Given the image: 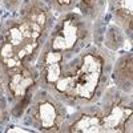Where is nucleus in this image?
Instances as JSON below:
<instances>
[{"label": "nucleus", "mask_w": 133, "mask_h": 133, "mask_svg": "<svg viewBox=\"0 0 133 133\" xmlns=\"http://www.w3.org/2000/svg\"><path fill=\"white\" fill-rule=\"evenodd\" d=\"M11 116V110H9V104L7 100V95H5V89L0 77V125H3L5 121L9 118Z\"/></svg>", "instance_id": "9d476101"}, {"label": "nucleus", "mask_w": 133, "mask_h": 133, "mask_svg": "<svg viewBox=\"0 0 133 133\" xmlns=\"http://www.w3.org/2000/svg\"><path fill=\"white\" fill-rule=\"evenodd\" d=\"M0 3H2V0H0Z\"/></svg>", "instance_id": "f8f14e48"}, {"label": "nucleus", "mask_w": 133, "mask_h": 133, "mask_svg": "<svg viewBox=\"0 0 133 133\" xmlns=\"http://www.w3.org/2000/svg\"><path fill=\"white\" fill-rule=\"evenodd\" d=\"M112 63L105 48L89 44L64 65L60 79L49 92L76 109L95 104L107 91Z\"/></svg>", "instance_id": "f257e3e1"}, {"label": "nucleus", "mask_w": 133, "mask_h": 133, "mask_svg": "<svg viewBox=\"0 0 133 133\" xmlns=\"http://www.w3.org/2000/svg\"><path fill=\"white\" fill-rule=\"evenodd\" d=\"M123 41H124V39H123V35H121L118 25H112L108 28L107 36H105V47H108L112 51H116L121 47Z\"/></svg>", "instance_id": "6e6552de"}, {"label": "nucleus", "mask_w": 133, "mask_h": 133, "mask_svg": "<svg viewBox=\"0 0 133 133\" xmlns=\"http://www.w3.org/2000/svg\"><path fill=\"white\" fill-rule=\"evenodd\" d=\"M112 75L116 88L125 93L132 95V55L125 53L117 59L116 64L112 66Z\"/></svg>", "instance_id": "39448f33"}, {"label": "nucleus", "mask_w": 133, "mask_h": 133, "mask_svg": "<svg viewBox=\"0 0 133 133\" xmlns=\"http://www.w3.org/2000/svg\"><path fill=\"white\" fill-rule=\"evenodd\" d=\"M116 25L123 28L127 33L132 32V0H108Z\"/></svg>", "instance_id": "423d86ee"}, {"label": "nucleus", "mask_w": 133, "mask_h": 133, "mask_svg": "<svg viewBox=\"0 0 133 133\" xmlns=\"http://www.w3.org/2000/svg\"><path fill=\"white\" fill-rule=\"evenodd\" d=\"M21 117H25L27 124L39 132H60L66 117V105L52 92L37 88L32 95Z\"/></svg>", "instance_id": "f03ea898"}, {"label": "nucleus", "mask_w": 133, "mask_h": 133, "mask_svg": "<svg viewBox=\"0 0 133 133\" xmlns=\"http://www.w3.org/2000/svg\"><path fill=\"white\" fill-rule=\"evenodd\" d=\"M101 108L98 101L79 108L75 115L66 117L60 132H103L101 130Z\"/></svg>", "instance_id": "20e7f679"}, {"label": "nucleus", "mask_w": 133, "mask_h": 133, "mask_svg": "<svg viewBox=\"0 0 133 133\" xmlns=\"http://www.w3.org/2000/svg\"><path fill=\"white\" fill-rule=\"evenodd\" d=\"M23 2H24V0H3L4 5L8 9H11V11H17Z\"/></svg>", "instance_id": "9b49d317"}, {"label": "nucleus", "mask_w": 133, "mask_h": 133, "mask_svg": "<svg viewBox=\"0 0 133 133\" xmlns=\"http://www.w3.org/2000/svg\"><path fill=\"white\" fill-rule=\"evenodd\" d=\"M101 108L103 132H130L132 97L118 88H109L98 100Z\"/></svg>", "instance_id": "7ed1b4c3"}, {"label": "nucleus", "mask_w": 133, "mask_h": 133, "mask_svg": "<svg viewBox=\"0 0 133 133\" xmlns=\"http://www.w3.org/2000/svg\"><path fill=\"white\" fill-rule=\"evenodd\" d=\"M45 3L52 11H56L59 14H66L77 5L79 0H41Z\"/></svg>", "instance_id": "1a4fd4ad"}, {"label": "nucleus", "mask_w": 133, "mask_h": 133, "mask_svg": "<svg viewBox=\"0 0 133 133\" xmlns=\"http://www.w3.org/2000/svg\"><path fill=\"white\" fill-rule=\"evenodd\" d=\"M108 3V0H79L77 2V8L84 17L93 21L100 14L103 12V8Z\"/></svg>", "instance_id": "0eeeda50"}]
</instances>
